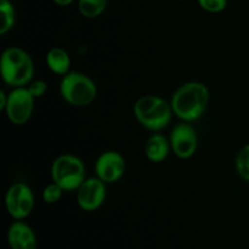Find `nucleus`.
<instances>
[{"instance_id": "1", "label": "nucleus", "mask_w": 249, "mask_h": 249, "mask_svg": "<svg viewBox=\"0 0 249 249\" xmlns=\"http://www.w3.org/2000/svg\"><path fill=\"white\" fill-rule=\"evenodd\" d=\"M209 89L201 82H187L173 94L170 105L175 116L182 122L197 121L206 112L209 104Z\"/></svg>"}, {"instance_id": "2", "label": "nucleus", "mask_w": 249, "mask_h": 249, "mask_svg": "<svg viewBox=\"0 0 249 249\" xmlns=\"http://www.w3.org/2000/svg\"><path fill=\"white\" fill-rule=\"evenodd\" d=\"M0 73L4 83L11 88L27 87L33 80V60L23 49L17 46L7 48L0 58Z\"/></svg>"}, {"instance_id": "3", "label": "nucleus", "mask_w": 249, "mask_h": 249, "mask_svg": "<svg viewBox=\"0 0 249 249\" xmlns=\"http://www.w3.org/2000/svg\"><path fill=\"white\" fill-rule=\"evenodd\" d=\"M134 116L145 129L160 131L168 126L174 114L170 102L157 95H145L134 104Z\"/></svg>"}, {"instance_id": "4", "label": "nucleus", "mask_w": 249, "mask_h": 249, "mask_svg": "<svg viewBox=\"0 0 249 249\" xmlns=\"http://www.w3.org/2000/svg\"><path fill=\"white\" fill-rule=\"evenodd\" d=\"M60 92L68 105L85 107L91 105L97 96L94 80L80 72H68L60 83Z\"/></svg>"}, {"instance_id": "5", "label": "nucleus", "mask_w": 249, "mask_h": 249, "mask_svg": "<svg viewBox=\"0 0 249 249\" xmlns=\"http://www.w3.org/2000/svg\"><path fill=\"white\" fill-rule=\"evenodd\" d=\"M51 179L63 191H77L87 179L84 163L71 153L58 156L51 165Z\"/></svg>"}, {"instance_id": "6", "label": "nucleus", "mask_w": 249, "mask_h": 249, "mask_svg": "<svg viewBox=\"0 0 249 249\" xmlns=\"http://www.w3.org/2000/svg\"><path fill=\"white\" fill-rule=\"evenodd\" d=\"M34 101L36 99L27 87L12 88L7 94V104L4 108L7 119L15 125L26 124L33 114Z\"/></svg>"}, {"instance_id": "7", "label": "nucleus", "mask_w": 249, "mask_h": 249, "mask_svg": "<svg viewBox=\"0 0 249 249\" xmlns=\"http://www.w3.org/2000/svg\"><path fill=\"white\" fill-rule=\"evenodd\" d=\"M5 208L15 220H23L34 208L33 190L24 182H15L5 194Z\"/></svg>"}, {"instance_id": "8", "label": "nucleus", "mask_w": 249, "mask_h": 249, "mask_svg": "<svg viewBox=\"0 0 249 249\" xmlns=\"http://www.w3.org/2000/svg\"><path fill=\"white\" fill-rule=\"evenodd\" d=\"M172 151L180 160H189L196 153L198 147V136L189 122H181L172 129L170 133Z\"/></svg>"}, {"instance_id": "9", "label": "nucleus", "mask_w": 249, "mask_h": 249, "mask_svg": "<svg viewBox=\"0 0 249 249\" xmlns=\"http://www.w3.org/2000/svg\"><path fill=\"white\" fill-rule=\"evenodd\" d=\"M95 174L105 184H114L125 174L126 163L117 151H105L95 162Z\"/></svg>"}, {"instance_id": "10", "label": "nucleus", "mask_w": 249, "mask_h": 249, "mask_svg": "<svg viewBox=\"0 0 249 249\" xmlns=\"http://www.w3.org/2000/svg\"><path fill=\"white\" fill-rule=\"evenodd\" d=\"M106 185L99 178H87L77 190V203L84 212H95L105 203Z\"/></svg>"}, {"instance_id": "11", "label": "nucleus", "mask_w": 249, "mask_h": 249, "mask_svg": "<svg viewBox=\"0 0 249 249\" xmlns=\"http://www.w3.org/2000/svg\"><path fill=\"white\" fill-rule=\"evenodd\" d=\"M7 241L11 249H36V238L31 226L22 220H16L10 225Z\"/></svg>"}, {"instance_id": "12", "label": "nucleus", "mask_w": 249, "mask_h": 249, "mask_svg": "<svg viewBox=\"0 0 249 249\" xmlns=\"http://www.w3.org/2000/svg\"><path fill=\"white\" fill-rule=\"evenodd\" d=\"M172 151L169 139L163 134L156 133L147 139L145 145V155L150 162L160 163L167 160L169 152Z\"/></svg>"}, {"instance_id": "13", "label": "nucleus", "mask_w": 249, "mask_h": 249, "mask_svg": "<svg viewBox=\"0 0 249 249\" xmlns=\"http://www.w3.org/2000/svg\"><path fill=\"white\" fill-rule=\"evenodd\" d=\"M45 63L49 70L57 75H66L71 72V57L62 48H53L45 56Z\"/></svg>"}, {"instance_id": "14", "label": "nucleus", "mask_w": 249, "mask_h": 249, "mask_svg": "<svg viewBox=\"0 0 249 249\" xmlns=\"http://www.w3.org/2000/svg\"><path fill=\"white\" fill-rule=\"evenodd\" d=\"M16 21L14 5L9 0H0V34L5 36L14 27Z\"/></svg>"}, {"instance_id": "15", "label": "nucleus", "mask_w": 249, "mask_h": 249, "mask_svg": "<svg viewBox=\"0 0 249 249\" xmlns=\"http://www.w3.org/2000/svg\"><path fill=\"white\" fill-rule=\"evenodd\" d=\"M108 0H78V10L87 18L99 17L106 10Z\"/></svg>"}, {"instance_id": "16", "label": "nucleus", "mask_w": 249, "mask_h": 249, "mask_svg": "<svg viewBox=\"0 0 249 249\" xmlns=\"http://www.w3.org/2000/svg\"><path fill=\"white\" fill-rule=\"evenodd\" d=\"M236 170L243 180L249 182V143L243 146L236 156Z\"/></svg>"}, {"instance_id": "17", "label": "nucleus", "mask_w": 249, "mask_h": 249, "mask_svg": "<svg viewBox=\"0 0 249 249\" xmlns=\"http://www.w3.org/2000/svg\"><path fill=\"white\" fill-rule=\"evenodd\" d=\"M63 190L58 186L57 184L55 182H51V184L46 185L43 190V201L45 202L46 204H55L57 202H60V199L62 198V195H63Z\"/></svg>"}, {"instance_id": "18", "label": "nucleus", "mask_w": 249, "mask_h": 249, "mask_svg": "<svg viewBox=\"0 0 249 249\" xmlns=\"http://www.w3.org/2000/svg\"><path fill=\"white\" fill-rule=\"evenodd\" d=\"M198 5L207 12L218 14L224 11L228 5V0H197Z\"/></svg>"}, {"instance_id": "19", "label": "nucleus", "mask_w": 249, "mask_h": 249, "mask_svg": "<svg viewBox=\"0 0 249 249\" xmlns=\"http://www.w3.org/2000/svg\"><path fill=\"white\" fill-rule=\"evenodd\" d=\"M29 92L34 96V99H39V97H43L44 95L48 91V84L44 80L38 79V80H32L28 85Z\"/></svg>"}, {"instance_id": "20", "label": "nucleus", "mask_w": 249, "mask_h": 249, "mask_svg": "<svg viewBox=\"0 0 249 249\" xmlns=\"http://www.w3.org/2000/svg\"><path fill=\"white\" fill-rule=\"evenodd\" d=\"M6 104H7V94H5L4 91H0V109H1V111H4Z\"/></svg>"}, {"instance_id": "21", "label": "nucleus", "mask_w": 249, "mask_h": 249, "mask_svg": "<svg viewBox=\"0 0 249 249\" xmlns=\"http://www.w3.org/2000/svg\"><path fill=\"white\" fill-rule=\"evenodd\" d=\"M53 2H55L56 5H58V6H68V5L72 4L74 0H53Z\"/></svg>"}]
</instances>
